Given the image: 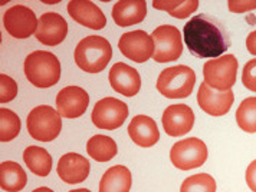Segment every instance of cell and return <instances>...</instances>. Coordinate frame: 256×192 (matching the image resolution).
I'll return each mask as SVG.
<instances>
[{"label": "cell", "mask_w": 256, "mask_h": 192, "mask_svg": "<svg viewBox=\"0 0 256 192\" xmlns=\"http://www.w3.org/2000/svg\"><path fill=\"white\" fill-rule=\"evenodd\" d=\"M184 43L198 57L218 59L229 49V36L224 26L209 14H198L184 24Z\"/></svg>", "instance_id": "1"}, {"label": "cell", "mask_w": 256, "mask_h": 192, "mask_svg": "<svg viewBox=\"0 0 256 192\" xmlns=\"http://www.w3.org/2000/svg\"><path fill=\"white\" fill-rule=\"evenodd\" d=\"M74 56L76 66L81 70L88 73H100L108 66L112 57V47L105 37L91 34L84 37L76 45Z\"/></svg>", "instance_id": "2"}, {"label": "cell", "mask_w": 256, "mask_h": 192, "mask_svg": "<svg viewBox=\"0 0 256 192\" xmlns=\"http://www.w3.org/2000/svg\"><path fill=\"white\" fill-rule=\"evenodd\" d=\"M24 75L36 88H50L60 79V62L52 52L35 50L24 59Z\"/></svg>", "instance_id": "3"}, {"label": "cell", "mask_w": 256, "mask_h": 192, "mask_svg": "<svg viewBox=\"0 0 256 192\" xmlns=\"http://www.w3.org/2000/svg\"><path fill=\"white\" fill-rule=\"evenodd\" d=\"M196 83V73L186 65L164 69L158 75L156 88L167 99H184L192 95Z\"/></svg>", "instance_id": "4"}, {"label": "cell", "mask_w": 256, "mask_h": 192, "mask_svg": "<svg viewBox=\"0 0 256 192\" xmlns=\"http://www.w3.org/2000/svg\"><path fill=\"white\" fill-rule=\"evenodd\" d=\"M28 132L36 141L50 142L56 139L62 131V118L58 111L49 105L34 108L26 118Z\"/></svg>", "instance_id": "5"}, {"label": "cell", "mask_w": 256, "mask_h": 192, "mask_svg": "<svg viewBox=\"0 0 256 192\" xmlns=\"http://www.w3.org/2000/svg\"><path fill=\"white\" fill-rule=\"evenodd\" d=\"M204 82L216 91H230L238 78V59L234 55H223L210 59L203 66Z\"/></svg>", "instance_id": "6"}, {"label": "cell", "mask_w": 256, "mask_h": 192, "mask_svg": "<svg viewBox=\"0 0 256 192\" xmlns=\"http://www.w3.org/2000/svg\"><path fill=\"white\" fill-rule=\"evenodd\" d=\"M152 39L156 46L152 59L157 63L174 62L183 53V40L180 30L172 24H162L154 29Z\"/></svg>", "instance_id": "7"}, {"label": "cell", "mask_w": 256, "mask_h": 192, "mask_svg": "<svg viewBox=\"0 0 256 192\" xmlns=\"http://www.w3.org/2000/svg\"><path fill=\"white\" fill-rule=\"evenodd\" d=\"M208 147L198 138H188L176 142L170 151L172 164L177 170L188 171L202 167L208 159Z\"/></svg>", "instance_id": "8"}, {"label": "cell", "mask_w": 256, "mask_h": 192, "mask_svg": "<svg viewBox=\"0 0 256 192\" xmlns=\"http://www.w3.org/2000/svg\"><path fill=\"white\" fill-rule=\"evenodd\" d=\"M128 118V106L116 98H104L94 106L92 124L100 129L114 131L118 129Z\"/></svg>", "instance_id": "9"}, {"label": "cell", "mask_w": 256, "mask_h": 192, "mask_svg": "<svg viewBox=\"0 0 256 192\" xmlns=\"http://www.w3.org/2000/svg\"><path fill=\"white\" fill-rule=\"evenodd\" d=\"M3 26L6 32L16 39H28L36 33L39 20L30 7L16 4L9 7L3 14Z\"/></svg>", "instance_id": "10"}, {"label": "cell", "mask_w": 256, "mask_h": 192, "mask_svg": "<svg viewBox=\"0 0 256 192\" xmlns=\"http://www.w3.org/2000/svg\"><path fill=\"white\" fill-rule=\"evenodd\" d=\"M120 52L136 63H144L152 59L156 50L152 36L144 30L126 32L118 42Z\"/></svg>", "instance_id": "11"}, {"label": "cell", "mask_w": 256, "mask_h": 192, "mask_svg": "<svg viewBox=\"0 0 256 192\" xmlns=\"http://www.w3.org/2000/svg\"><path fill=\"white\" fill-rule=\"evenodd\" d=\"M234 95L233 91H216L210 88L206 82L200 83L198 92V103L203 112L212 116H223L230 111Z\"/></svg>", "instance_id": "12"}, {"label": "cell", "mask_w": 256, "mask_h": 192, "mask_svg": "<svg viewBox=\"0 0 256 192\" xmlns=\"http://www.w3.org/2000/svg\"><path fill=\"white\" fill-rule=\"evenodd\" d=\"M164 132L168 136L187 135L194 125V113L184 103L170 105L162 116Z\"/></svg>", "instance_id": "13"}, {"label": "cell", "mask_w": 256, "mask_h": 192, "mask_svg": "<svg viewBox=\"0 0 256 192\" xmlns=\"http://www.w3.org/2000/svg\"><path fill=\"white\" fill-rule=\"evenodd\" d=\"M68 34V23L56 11H48L39 17V26L35 37L39 43L46 46H56L65 40Z\"/></svg>", "instance_id": "14"}, {"label": "cell", "mask_w": 256, "mask_h": 192, "mask_svg": "<svg viewBox=\"0 0 256 192\" xmlns=\"http://www.w3.org/2000/svg\"><path fill=\"white\" fill-rule=\"evenodd\" d=\"M90 105V95L80 86H66L59 91L56 96V111L60 116L75 119L86 112Z\"/></svg>", "instance_id": "15"}, {"label": "cell", "mask_w": 256, "mask_h": 192, "mask_svg": "<svg viewBox=\"0 0 256 192\" xmlns=\"http://www.w3.org/2000/svg\"><path fill=\"white\" fill-rule=\"evenodd\" d=\"M108 78L111 88L127 98L136 96L141 89L140 73L137 72V69L128 66L124 62L116 63L110 70Z\"/></svg>", "instance_id": "16"}, {"label": "cell", "mask_w": 256, "mask_h": 192, "mask_svg": "<svg viewBox=\"0 0 256 192\" xmlns=\"http://www.w3.org/2000/svg\"><path fill=\"white\" fill-rule=\"evenodd\" d=\"M68 13L76 23L82 26L101 30L106 24V17L102 10L90 0H72L68 3Z\"/></svg>", "instance_id": "17"}, {"label": "cell", "mask_w": 256, "mask_h": 192, "mask_svg": "<svg viewBox=\"0 0 256 192\" xmlns=\"http://www.w3.org/2000/svg\"><path fill=\"white\" fill-rule=\"evenodd\" d=\"M128 135L137 147L150 148L158 142L160 131L152 118L147 115H137L128 125Z\"/></svg>", "instance_id": "18"}, {"label": "cell", "mask_w": 256, "mask_h": 192, "mask_svg": "<svg viewBox=\"0 0 256 192\" xmlns=\"http://www.w3.org/2000/svg\"><path fill=\"white\" fill-rule=\"evenodd\" d=\"M90 170H91L90 161L75 152L65 154L58 161V168H56L59 178L66 184L84 182L90 175Z\"/></svg>", "instance_id": "19"}, {"label": "cell", "mask_w": 256, "mask_h": 192, "mask_svg": "<svg viewBox=\"0 0 256 192\" xmlns=\"http://www.w3.org/2000/svg\"><path fill=\"white\" fill-rule=\"evenodd\" d=\"M146 16L147 3L144 0H120L112 7V19L121 27L142 22Z\"/></svg>", "instance_id": "20"}, {"label": "cell", "mask_w": 256, "mask_h": 192, "mask_svg": "<svg viewBox=\"0 0 256 192\" xmlns=\"http://www.w3.org/2000/svg\"><path fill=\"white\" fill-rule=\"evenodd\" d=\"M132 177L128 168L116 165L106 170L100 181V192H130Z\"/></svg>", "instance_id": "21"}, {"label": "cell", "mask_w": 256, "mask_h": 192, "mask_svg": "<svg viewBox=\"0 0 256 192\" xmlns=\"http://www.w3.org/2000/svg\"><path fill=\"white\" fill-rule=\"evenodd\" d=\"M28 182L24 170L13 161H4L0 164V187L6 192H19Z\"/></svg>", "instance_id": "22"}, {"label": "cell", "mask_w": 256, "mask_h": 192, "mask_svg": "<svg viewBox=\"0 0 256 192\" xmlns=\"http://www.w3.org/2000/svg\"><path fill=\"white\" fill-rule=\"evenodd\" d=\"M24 161L30 172L38 177H48L52 170V157L45 148L28 147L24 151Z\"/></svg>", "instance_id": "23"}, {"label": "cell", "mask_w": 256, "mask_h": 192, "mask_svg": "<svg viewBox=\"0 0 256 192\" xmlns=\"http://www.w3.org/2000/svg\"><path fill=\"white\" fill-rule=\"evenodd\" d=\"M88 155L96 162H108L118 152L116 141L106 135H94L86 144Z\"/></svg>", "instance_id": "24"}, {"label": "cell", "mask_w": 256, "mask_h": 192, "mask_svg": "<svg viewBox=\"0 0 256 192\" xmlns=\"http://www.w3.org/2000/svg\"><path fill=\"white\" fill-rule=\"evenodd\" d=\"M152 6L158 10L167 11L176 19H186L198 10V0H154Z\"/></svg>", "instance_id": "25"}, {"label": "cell", "mask_w": 256, "mask_h": 192, "mask_svg": "<svg viewBox=\"0 0 256 192\" xmlns=\"http://www.w3.org/2000/svg\"><path fill=\"white\" fill-rule=\"evenodd\" d=\"M236 122L239 128L248 132L255 134L256 132V96L246 98L236 111Z\"/></svg>", "instance_id": "26"}, {"label": "cell", "mask_w": 256, "mask_h": 192, "mask_svg": "<svg viewBox=\"0 0 256 192\" xmlns=\"http://www.w3.org/2000/svg\"><path fill=\"white\" fill-rule=\"evenodd\" d=\"M20 132V118L8 108L0 109V141L10 142Z\"/></svg>", "instance_id": "27"}, {"label": "cell", "mask_w": 256, "mask_h": 192, "mask_svg": "<svg viewBox=\"0 0 256 192\" xmlns=\"http://www.w3.org/2000/svg\"><path fill=\"white\" fill-rule=\"evenodd\" d=\"M180 192H216V181L209 174H196L183 181Z\"/></svg>", "instance_id": "28"}, {"label": "cell", "mask_w": 256, "mask_h": 192, "mask_svg": "<svg viewBox=\"0 0 256 192\" xmlns=\"http://www.w3.org/2000/svg\"><path fill=\"white\" fill-rule=\"evenodd\" d=\"M18 95V83L8 75H0V103L13 101Z\"/></svg>", "instance_id": "29"}, {"label": "cell", "mask_w": 256, "mask_h": 192, "mask_svg": "<svg viewBox=\"0 0 256 192\" xmlns=\"http://www.w3.org/2000/svg\"><path fill=\"white\" fill-rule=\"evenodd\" d=\"M242 83L246 89L256 92V59L249 60L242 70Z\"/></svg>", "instance_id": "30"}, {"label": "cell", "mask_w": 256, "mask_h": 192, "mask_svg": "<svg viewBox=\"0 0 256 192\" xmlns=\"http://www.w3.org/2000/svg\"><path fill=\"white\" fill-rule=\"evenodd\" d=\"M229 9L233 13H244V11H250L256 9V1H240V0H236V1H229Z\"/></svg>", "instance_id": "31"}, {"label": "cell", "mask_w": 256, "mask_h": 192, "mask_svg": "<svg viewBox=\"0 0 256 192\" xmlns=\"http://www.w3.org/2000/svg\"><path fill=\"white\" fill-rule=\"evenodd\" d=\"M244 180H246L249 190L252 192H256V159L249 164L246 174H244Z\"/></svg>", "instance_id": "32"}, {"label": "cell", "mask_w": 256, "mask_h": 192, "mask_svg": "<svg viewBox=\"0 0 256 192\" xmlns=\"http://www.w3.org/2000/svg\"><path fill=\"white\" fill-rule=\"evenodd\" d=\"M246 47H248L250 55L256 56V30L250 32L249 36L246 37Z\"/></svg>", "instance_id": "33"}, {"label": "cell", "mask_w": 256, "mask_h": 192, "mask_svg": "<svg viewBox=\"0 0 256 192\" xmlns=\"http://www.w3.org/2000/svg\"><path fill=\"white\" fill-rule=\"evenodd\" d=\"M32 192H54L50 188H46V187H40V188H36L35 191Z\"/></svg>", "instance_id": "34"}, {"label": "cell", "mask_w": 256, "mask_h": 192, "mask_svg": "<svg viewBox=\"0 0 256 192\" xmlns=\"http://www.w3.org/2000/svg\"><path fill=\"white\" fill-rule=\"evenodd\" d=\"M70 192H91L90 190H85V188H80V190H72Z\"/></svg>", "instance_id": "35"}]
</instances>
